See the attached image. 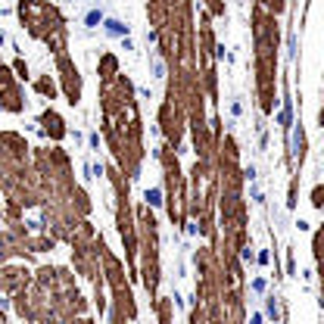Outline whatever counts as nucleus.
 I'll list each match as a JSON object with an SVG mask.
<instances>
[{"label": "nucleus", "mask_w": 324, "mask_h": 324, "mask_svg": "<svg viewBox=\"0 0 324 324\" xmlns=\"http://www.w3.org/2000/svg\"><path fill=\"white\" fill-rule=\"evenodd\" d=\"M106 25H110V31H116V34H122V31H125V25H122V22H106Z\"/></svg>", "instance_id": "1"}]
</instances>
